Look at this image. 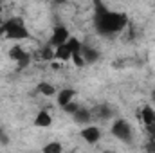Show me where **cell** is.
I'll list each match as a JSON object with an SVG mask.
<instances>
[{
  "mask_svg": "<svg viewBox=\"0 0 155 153\" xmlns=\"http://www.w3.org/2000/svg\"><path fill=\"white\" fill-rule=\"evenodd\" d=\"M96 13H94V25L96 31L101 36H112L119 31H123L128 24V18L124 13H116L110 11L105 4L96 2Z\"/></svg>",
  "mask_w": 155,
  "mask_h": 153,
  "instance_id": "1",
  "label": "cell"
},
{
  "mask_svg": "<svg viewBox=\"0 0 155 153\" xmlns=\"http://www.w3.org/2000/svg\"><path fill=\"white\" fill-rule=\"evenodd\" d=\"M0 36L9 40H25L29 38V31L22 18H11L0 25Z\"/></svg>",
  "mask_w": 155,
  "mask_h": 153,
  "instance_id": "2",
  "label": "cell"
},
{
  "mask_svg": "<svg viewBox=\"0 0 155 153\" xmlns=\"http://www.w3.org/2000/svg\"><path fill=\"white\" fill-rule=\"evenodd\" d=\"M112 133H114V137H117L119 141L130 142V139H132V126L128 124V121L117 119L116 122H114V126H112Z\"/></svg>",
  "mask_w": 155,
  "mask_h": 153,
  "instance_id": "3",
  "label": "cell"
},
{
  "mask_svg": "<svg viewBox=\"0 0 155 153\" xmlns=\"http://www.w3.org/2000/svg\"><path fill=\"white\" fill-rule=\"evenodd\" d=\"M69 38H71V36H69V29H67L65 25H56L54 31H52V36H51V43H49V45H54V47L58 49V47L65 45Z\"/></svg>",
  "mask_w": 155,
  "mask_h": 153,
  "instance_id": "4",
  "label": "cell"
},
{
  "mask_svg": "<svg viewBox=\"0 0 155 153\" xmlns=\"http://www.w3.org/2000/svg\"><path fill=\"white\" fill-rule=\"evenodd\" d=\"M114 115V108L110 106V105H97L92 112H90V117L92 119H101V121H105V119H110Z\"/></svg>",
  "mask_w": 155,
  "mask_h": 153,
  "instance_id": "5",
  "label": "cell"
},
{
  "mask_svg": "<svg viewBox=\"0 0 155 153\" xmlns=\"http://www.w3.org/2000/svg\"><path fill=\"white\" fill-rule=\"evenodd\" d=\"M79 54H81V58H83L85 63H96V61L99 60V52H97L96 49L88 47V45H81Z\"/></svg>",
  "mask_w": 155,
  "mask_h": 153,
  "instance_id": "6",
  "label": "cell"
},
{
  "mask_svg": "<svg viewBox=\"0 0 155 153\" xmlns=\"http://www.w3.org/2000/svg\"><path fill=\"white\" fill-rule=\"evenodd\" d=\"M81 137H83L88 144H94V142H97V141H99L101 132H99L96 126H87L85 130H81Z\"/></svg>",
  "mask_w": 155,
  "mask_h": 153,
  "instance_id": "7",
  "label": "cell"
},
{
  "mask_svg": "<svg viewBox=\"0 0 155 153\" xmlns=\"http://www.w3.org/2000/svg\"><path fill=\"white\" fill-rule=\"evenodd\" d=\"M74 96H76V90H72V88H63L60 94H58V105L63 108V106H67L72 99H74Z\"/></svg>",
  "mask_w": 155,
  "mask_h": 153,
  "instance_id": "8",
  "label": "cell"
},
{
  "mask_svg": "<svg viewBox=\"0 0 155 153\" xmlns=\"http://www.w3.org/2000/svg\"><path fill=\"white\" fill-rule=\"evenodd\" d=\"M141 119H143V122H144L146 126H150V124L155 122V112L150 105H146V106L141 110Z\"/></svg>",
  "mask_w": 155,
  "mask_h": 153,
  "instance_id": "9",
  "label": "cell"
},
{
  "mask_svg": "<svg viewBox=\"0 0 155 153\" xmlns=\"http://www.w3.org/2000/svg\"><path fill=\"white\" fill-rule=\"evenodd\" d=\"M51 122H52V117L49 115V112H45V110H41V112L36 115V119H35V124H36V126H41V128L51 126Z\"/></svg>",
  "mask_w": 155,
  "mask_h": 153,
  "instance_id": "10",
  "label": "cell"
},
{
  "mask_svg": "<svg viewBox=\"0 0 155 153\" xmlns=\"http://www.w3.org/2000/svg\"><path fill=\"white\" fill-rule=\"evenodd\" d=\"M72 117H74V121H76L78 124H87V122L92 121V117H90V110H85V108H79Z\"/></svg>",
  "mask_w": 155,
  "mask_h": 153,
  "instance_id": "11",
  "label": "cell"
},
{
  "mask_svg": "<svg viewBox=\"0 0 155 153\" xmlns=\"http://www.w3.org/2000/svg\"><path fill=\"white\" fill-rule=\"evenodd\" d=\"M54 58L60 60V61H69V60L72 58V52L67 49V45H61V47H58V49L54 50Z\"/></svg>",
  "mask_w": 155,
  "mask_h": 153,
  "instance_id": "12",
  "label": "cell"
},
{
  "mask_svg": "<svg viewBox=\"0 0 155 153\" xmlns=\"http://www.w3.org/2000/svg\"><path fill=\"white\" fill-rule=\"evenodd\" d=\"M25 56H27V54L24 52V49H22L20 45H15V47H11V50H9V58H11L13 61H16V63H18L20 60H24Z\"/></svg>",
  "mask_w": 155,
  "mask_h": 153,
  "instance_id": "13",
  "label": "cell"
},
{
  "mask_svg": "<svg viewBox=\"0 0 155 153\" xmlns=\"http://www.w3.org/2000/svg\"><path fill=\"white\" fill-rule=\"evenodd\" d=\"M65 45H67V49H69L72 54H76V52H79V50H81V45H83V43H81L78 38H69Z\"/></svg>",
  "mask_w": 155,
  "mask_h": 153,
  "instance_id": "14",
  "label": "cell"
},
{
  "mask_svg": "<svg viewBox=\"0 0 155 153\" xmlns=\"http://www.w3.org/2000/svg\"><path fill=\"white\" fill-rule=\"evenodd\" d=\"M52 58H54V52L51 50V47H49V45H47V47H43L38 54H36V60H45V61H51Z\"/></svg>",
  "mask_w": 155,
  "mask_h": 153,
  "instance_id": "15",
  "label": "cell"
},
{
  "mask_svg": "<svg viewBox=\"0 0 155 153\" xmlns=\"http://www.w3.org/2000/svg\"><path fill=\"white\" fill-rule=\"evenodd\" d=\"M38 90H40V94H43V96H47V97L54 94V86H52V85H49V83H40Z\"/></svg>",
  "mask_w": 155,
  "mask_h": 153,
  "instance_id": "16",
  "label": "cell"
},
{
  "mask_svg": "<svg viewBox=\"0 0 155 153\" xmlns=\"http://www.w3.org/2000/svg\"><path fill=\"white\" fill-rule=\"evenodd\" d=\"M43 153H61V144L60 142H49L43 148Z\"/></svg>",
  "mask_w": 155,
  "mask_h": 153,
  "instance_id": "17",
  "label": "cell"
},
{
  "mask_svg": "<svg viewBox=\"0 0 155 153\" xmlns=\"http://www.w3.org/2000/svg\"><path fill=\"white\" fill-rule=\"evenodd\" d=\"M63 110H65V112H67V114H76L78 110H79V106H78V103L76 101H71V103H69V105H67V106H63Z\"/></svg>",
  "mask_w": 155,
  "mask_h": 153,
  "instance_id": "18",
  "label": "cell"
},
{
  "mask_svg": "<svg viewBox=\"0 0 155 153\" xmlns=\"http://www.w3.org/2000/svg\"><path fill=\"white\" fill-rule=\"evenodd\" d=\"M71 60L74 61V65H76V67H83V65H85V61H83V58H81V54H79V52L72 54V58H71Z\"/></svg>",
  "mask_w": 155,
  "mask_h": 153,
  "instance_id": "19",
  "label": "cell"
},
{
  "mask_svg": "<svg viewBox=\"0 0 155 153\" xmlns=\"http://www.w3.org/2000/svg\"><path fill=\"white\" fill-rule=\"evenodd\" d=\"M29 63H31V56L27 54V56H25L24 60H20V61H18V69H25V67H27Z\"/></svg>",
  "mask_w": 155,
  "mask_h": 153,
  "instance_id": "20",
  "label": "cell"
},
{
  "mask_svg": "<svg viewBox=\"0 0 155 153\" xmlns=\"http://www.w3.org/2000/svg\"><path fill=\"white\" fill-rule=\"evenodd\" d=\"M146 132H148V135H150V141H155V122L150 124V126H146Z\"/></svg>",
  "mask_w": 155,
  "mask_h": 153,
  "instance_id": "21",
  "label": "cell"
},
{
  "mask_svg": "<svg viewBox=\"0 0 155 153\" xmlns=\"http://www.w3.org/2000/svg\"><path fill=\"white\" fill-rule=\"evenodd\" d=\"M146 151L148 153H155V141H150V142L146 144Z\"/></svg>",
  "mask_w": 155,
  "mask_h": 153,
  "instance_id": "22",
  "label": "cell"
},
{
  "mask_svg": "<svg viewBox=\"0 0 155 153\" xmlns=\"http://www.w3.org/2000/svg\"><path fill=\"white\" fill-rule=\"evenodd\" d=\"M0 25H2V5H0Z\"/></svg>",
  "mask_w": 155,
  "mask_h": 153,
  "instance_id": "23",
  "label": "cell"
},
{
  "mask_svg": "<svg viewBox=\"0 0 155 153\" xmlns=\"http://www.w3.org/2000/svg\"><path fill=\"white\" fill-rule=\"evenodd\" d=\"M0 141H2V130H0Z\"/></svg>",
  "mask_w": 155,
  "mask_h": 153,
  "instance_id": "24",
  "label": "cell"
},
{
  "mask_svg": "<svg viewBox=\"0 0 155 153\" xmlns=\"http://www.w3.org/2000/svg\"><path fill=\"white\" fill-rule=\"evenodd\" d=\"M153 99H155V90H153Z\"/></svg>",
  "mask_w": 155,
  "mask_h": 153,
  "instance_id": "25",
  "label": "cell"
},
{
  "mask_svg": "<svg viewBox=\"0 0 155 153\" xmlns=\"http://www.w3.org/2000/svg\"><path fill=\"white\" fill-rule=\"evenodd\" d=\"M72 153H74V151H72Z\"/></svg>",
  "mask_w": 155,
  "mask_h": 153,
  "instance_id": "26",
  "label": "cell"
}]
</instances>
